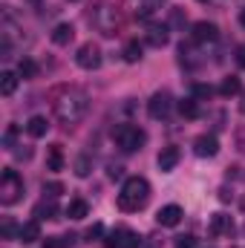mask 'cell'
I'll use <instances>...</instances> for the list:
<instances>
[{
	"instance_id": "1",
	"label": "cell",
	"mask_w": 245,
	"mask_h": 248,
	"mask_svg": "<svg viewBox=\"0 0 245 248\" xmlns=\"http://www.w3.org/2000/svg\"><path fill=\"white\" fill-rule=\"evenodd\" d=\"M52 110L63 124H78L90 110V95L78 87H58L52 93Z\"/></svg>"
},
{
	"instance_id": "2",
	"label": "cell",
	"mask_w": 245,
	"mask_h": 248,
	"mask_svg": "<svg viewBox=\"0 0 245 248\" xmlns=\"http://www.w3.org/2000/svg\"><path fill=\"white\" fill-rule=\"evenodd\" d=\"M147 199H150V185H147V179L130 176V179L124 182L122 193H119V208H122V211H138V208L147 205Z\"/></svg>"
},
{
	"instance_id": "3",
	"label": "cell",
	"mask_w": 245,
	"mask_h": 248,
	"mask_svg": "<svg viewBox=\"0 0 245 248\" xmlns=\"http://www.w3.org/2000/svg\"><path fill=\"white\" fill-rule=\"evenodd\" d=\"M20 196H23V179H20V173L12 170V168H6L0 173V202L3 205H15Z\"/></svg>"
},
{
	"instance_id": "4",
	"label": "cell",
	"mask_w": 245,
	"mask_h": 248,
	"mask_svg": "<svg viewBox=\"0 0 245 248\" xmlns=\"http://www.w3.org/2000/svg\"><path fill=\"white\" fill-rule=\"evenodd\" d=\"M113 139H116V144L122 147L124 153H133V150H138L141 144H144V130L141 127H136V124H119L116 130H113Z\"/></svg>"
},
{
	"instance_id": "5",
	"label": "cell",
	"mask_w": 245,
	"mask_h": 248,
	"mask_svg": "<svg viewBox=\"0 0 245 248\" xmlns=\"http://www.w3.org/2000/svg\"><path fill=\"white\" fill-rule=\"evenodd\" d=\"M107 248H138L141 246V240H138V234L136 231H130V228H124V225H119V228H113L110 234H107Z\"/></svg>"
},
{
	"instance_id": "6",
	"label": "cell",
	"mask_w": 245,
	"mask_h": 248,
	"mask_svg": "<svg viewBox=\"0 0 245 248\" xmlns=\"http://www.w3.org/2000/svg\"><path fill=\"white\" fill-rule=\"evenodd\" d=\"M75 63H78L81 69H98V66H101V49H98L95 44H84V46L78 49V55H75Z\"/></svg>"
},
{
	"instance_id": "7",
	"label": "cell",
	"mask_w": 245,
	"mask_h": 248,
	"mask_svg": "<svg viewBox=\"0 0 245 248\" xmlns=\"http://www.w3.org/2000/svg\"><path fill=\"white\" fill-rule=\"evenodd\" d=\"M184 217V211L179 205H165V208H159V214H156V222L159 225H165V228H173V225H179Z\"/></svg>"
},
{
	"instance_id": "8",
	"label": "cell",
	"mask_w": 245,
	"mask_h": 248,
	"mask_svg": "<svg viewBox=\"0 0 245 248\" xmlns=\"http://www.w3.org/2000/svg\"><path fill=\"white\" fill-rule=\"evenodd\" d=\"M168 110H170V95H168V93H156V95L147 101V113H150V119H165Z\"/></svg>"
},
{
	"instance_id": "9",
	"label": "cell",
	"mask_w": 245,
	"mask_h": 248,
	"mask_svg": "<svg viewBox=\"0 0 245 248\" xmlns=\"http://www.w3.org/2000/svg\"><path fill=\"white\" fill-rule=\"evenodd\" d=\"M179 159H182L179 147H173V144H170V147H162V153H159V159H156V162H159V170H162V173H170V170L179 165Z\"/></svg>"
},
{
	"instance_id": "10",
	"label": "cell",
	"mask_w": 245,
	"mask_h": 248,
	"mask_svg": "<svg viewBox=\"0 0 245 248\" xmlns=\"http://www.w3.org/2000/svg\"><path fill=\"white\" fill-rule=\"evenodd\" d=\"M193 150H196V156L208 159V156H216L219 153V141H216V136H199L193 141Z\"/></svg>"
},
{
	"instance_id": "11",
	"label": "cell",
	"mask_w": 245,
	"mask_h": 248,
	"mask_svg": "<svg viewBox=\"0 0 245 248\" xmlns=\"http://www.w3.org/2000/svg\"><path fill=\"white\" fill-rule=\"evenodd\" d=\"M216 26L214 23H208V20H199L196 26H193V41L196 44H208V41H216Z\"/></svg>"
},
{
	"instance_id": "12",
	"label": "cell",
	"mask_w": 245,
	"mask_h": 248,
	"mask_svg": "<svg viewBox=\"0 0 245 248\" xmlns=\"http://www.w3.org/2000/svg\"><path fill=\"white\" fill-rule=\"evenodd\" d=\"M17 240H20V243H26V246H29V243H38V240H41V222H38V219L23 222V225H20V231H17Z\"/></svg>"
},
{
	"instance_id": "13",
	"label": "cell",
	"mask_w": 245,
	"mask_h": 248,
	"mask_svg": "<svg viewBox=\"0 0 245 248\" xmlns=\"http://www.w3.org/2000/svg\"><path fill=\"white\" fill-rule=\"evenodd\" d=\"M234 231V222L228 214H214L211 217V234L214 237H222V234H231Z\"/></svg>"
},
{
	"instance_id": "14",
	"label": "cell",
	"mask_w": 245,
	"mask_h": 248,
	"mask_svg": "<svg viewBox=\"0 0 245 248\" xmlns=\"http://www.w3.org/2000/svg\"><path fill=\"white\" fill-rule=\"evenodd\" d=\"M72 38H75V26H72V23H58V26L52 29V44H55V46H66Z\"/></svg>"
},
{
	"instance_id": "15",
	"label": "cell",
	"mask_w": 245,
	"mask_h": 248,
	"mask_svg": "<svg viewBox=\"0 0 245 248\" xmlns=\"http://www.w3.org/2000/svg\"><path fill=\"white\" fill-rule=\"evenodd\" d=\"M168 26H150L147 29V35H144V41L150 44V46H156V49H162L165 44H168Z\"/></svg>"
},
{
	"instance_id": "16",
	"label": "cell",
	"mask_w": 245,
	"mask_h": 248,
	"mask_svg": "<svg viewBox=\"0 0 245 248\" xmlns=\"http://www.w3.org/2000/svg\"><path fill=\"white\" fill-rule=\"evenodd\" d=\"M46 130H49V122H46L44 116H32V119L26 122V133H29L32 139H44Z\"/></svg>"
},
{
	"instance_id": "17",
	"label": "cell",
	"mask_w": 245,
	"mask_h": 248,
	"mask_svg": "<svg viewBox=\"0 0 245 248\" xmlns=\"http://www.w3.org/2000/svg\"><path fill=\"white\" fill-rule=\"evenodd\" d=\"M46 168H49V170H63V150H61V144L46 147Z\"/></svg>"
},
{
	"instance_id": "18",
	"label": "cell",
	"mask_w": 245,
	"mask_h": 248,
	"mask_svg": "<svg viewBox=\"0 0 245 248\" xmlns=\"http://www.w3.org/2000/svg\"><path fill=\"white\" fill-rule=\"evenodd\" d=\"M124 61L127 63H138L141 61V55H144V46L138 44V41H127V46H124Z\"/></svg>"
},
{
	"instance_id": "19",
	"label": "cell",
	"mask_w": 245,
	"mask_h": 248,
	"mask_svg": "<svg viewBox=\"0 0 245 248\" xmlns=\"http://www.w3.org/2000/svg\"><path fill=\"white\" fill-rule=\"evenodd\" d=\"M243 93V81L240 78H225L222 84H219V95H225V98H231V95H240Z\"/></svg>"
},
{
	"instance_id": "20",
	"label": "cell",
	"mask_w": 245,
	"mask_h": 248,
	"mask_svg": "<svg viewBox=\"0 0 245 248\" xmlns=\"http://www.w3.org/2000/svg\"><path fill=\"white\" fill-rule=\"evenodd\" d=\"M87 214H90V205H87L84 199H72V202L66 205V217H69V219H84Z\"/></svg>"
},
{
	"instance_id": "21",
	"label": "cell",
	"mask_w": 245,
	"mask_h": 248,
	"mask_svg": "<svg viewBox=\"0 0 245 248\" xmlns=\"http://www.w3.org/2000/svg\"><path fill=\"white\" fill-rule=\"evenodd\" d=\"M15 90H17V75L15 72H3L0 75V93L3 95H12Z\"/></svg>"
},
{
	"instance_id": "22",
	"label": "cell",
	"mask_w": 245,
	"mask_h": 248,
	"mask_svg": "<svg viewBox=\"0 0 245 248\" xmlns=\"http://www.w3.org/2000/svg\"><path fill=\"white\" fill-rule=\"evenodd\" d=\"M55 214H58V208H55V202H52V199H49V202L44 199V202L35 208V217H38V219H52Z\"/></svg>"
},
{
	"instance_id": "23",
	"label": "cell",
	"mask_w": 245,
	"mask_h": 248,
	"mask_svg": "<svg viewBox=\"0 0 245 248\" xmlns=\"http://www.w3.org/2000/svg\"><path fill=\"white\" fill-rule=\"evenodd\" d=\"M179 113H182L184 119H196V116H199L196 98H182V101H179Z\"/></svg>"
},
{
	"instance_id": "24",
	"label": "cell",
	"mask_w": 245,
	"mask_h": 248,
	"mask_svg": "<svg viewBox=\"0 0 245 248\" xmlns=\"http://www.w3.org/2000/svg\"><path fill=\"white\" fill-rule=\"evenodd\" d=\"M17 75L20 78H35L38 75V63L32 61V58H23V61L17 63Z\"/></svg>"
},
{
	"instance_id": "25",
	"label": "cell",
	"mask_w": 245,
	"mask_h": 248,
	"mask_svg": "<svg viewBox=\"0 0 245 248\" xmlns=\"http://www.w3.org/2000/svg\"><path fill=\"white\" fill-rule=\"evenodd\" d=\"M214 95V87L211 84H196L193 87V98H211Z\"/></svg>"
},
{
	"instance_id": "26",
	"label": "cell",
	"mask_w": 245,
	"mask_h": 248,
	"mask_svg": "<svg viewBox=\"0 0 245 248\" xmlns=\"http://www.w3.org/2000/svg\"><path fill=\"white\" fill-rule=\"evenodd\" d=\"M176 248H199V240L184 234V237H176Z\"/></svg>"
},
{
	"instance_id": "27",
	"label": "cell",
	"mask_w": 245,
	"mask_h": 248,
	"mask_svg": "<svg viewBox=\"0 0 245 248\" xmlns=\"http://www.w3.org/2000/svg\"><path fill=\"white\" fill-rule=\"evenodd\" d=\"M75 173H78V176H87V173H90V159H87V156H78V159H75Z\"/></svg>"
},
{
	"instance_id": "28",
	"label": "cell",
	"mask_w": 245,
	"mask_h": 248,
	"mask_svg": "<svg viewBox=\"0 0 245 248\" xmlns=\"http://www.w3.org/2000/svg\"><path fill=\"white\" fill-rule=\"evenodd\" d=\"M15 139H17V127H15V124H9V127H6V133H3V144H6V147H12V144H15Z\"/></svg>"
},
{
	"instance_id": "29",
	"label": "cell",
	"mask_w": 245,
	"mask_h": 248,
	"mask_svg": "<svg viewBox=\"0 0 245 248\" xmlns=\"http://www.w3.org/2000/svg\"><path fill=\"white\" fill-rule=\"evenodd\" d=\"M15 231H20V228H15V222H12V219H3V225H0L3 240H12V234H15Z\"/></svg>"
},
{
	"instance_id": "30",
	"label": "cell",
	"mask_w": 245,
	"mask_h": 248,
	"mask_svg": "<svg viewBox=\"0 0 245 248\" xmlns=\"http://www.w3.org/2000/svg\"><path fill=\"white\" fill-rule=\"evenodd\" d=\"M44 248H66V243H63V240H58V237H49V240L44 243Z\"/></svg>"
},
{
	"instance_id": "31",
	"label": "cell",
	"mask_w": 245,
	"mask_h": 248,
	"mask_svg": "<svg viewBox=\"0 0 245 248\" xmlns=\"http://www.w3.org/2000/svg\"><path fill=\"white\" fill-rule=\"evenodd\" d=\"M44 190H49V196H58V193H61L63 187L58 185V182H49V185H44Z\"/></svg>"
},
{
	"instance_id": "32",
	"label": "cell",
	"mask_w": 245,
	"mask_h": 248,
	"mask_svg": "<svg viewBox=\"0 0 245 248\" xmlns=\"http://www.w3.org/2000/svg\"><path fill=\"white\" fill-rule=\"evenodd\" d=\"M101 231H104L101 225H92V228L87 231V240H92V237H101Z\"/></svg>"
},
{
	"instance_id": "33",
	"label": "cell",
	"mask_w": 245,
	"mask_h": 248,
	"mask_svg": "<svg viewBox=\"0 0 245 248\" xmlns=\"http://www.w3.org/2000/svg\"><path fill=\"white\" fill-rule=\"evenodd\" d=\"M237 63H240V66L245 69V44L240 46V52H237Z\"/></svg>"
},
{
	"instance_id": "34",
	"label": "cell",
	"mask_w": 245,
	"mask_h": 248,
	"mask_svg": "<svg viewBox=\"0 0 245 248\" xmlns=\"http://www.w3.org/2000/svg\"><path fill=\"white\" fill-rule=\"evenodd\" d=\"M240 23H243V26H245V9H243V12H240Z\"/></svg>"
},
{
	"instance_id": "35",
	"label": "cell",
	"mask_w": 245,
	"mask_h": 248,
	"mask_svg": "<svg viewBox=\"0 0 245 248\" xmlns=\"http://www.w3.org/2000/svg\"><path fill=\"white\" fill-rule=\"evenodd\" d=\"M199 3H205V0H199Z\"/></svg>"
}]
</instances>
